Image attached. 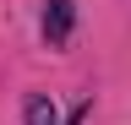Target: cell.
Returning <instances> with one entry per match:
<instances>
[{
	"label": "cell",
	"mask_w": 131,
	"mask_h": 125,
	"mask_svg": "<svg viewBox=\"0 0 131 125\" xmlns=\"http://www.w3.org/2000/svg\"><path fill=\"white\" fill-rule=\"evenodd\" d=\"M71 27H77V0H44V38H49V49L71 44Z\"/></svg>",
	"instance_id": "obj_1"
},
{
	"label": "cell",
	"mask_w": 131,
	"mask_h": 125,
	"mask_svg": "<svg viewBox=\"0 0 131 125\" xmlns=\"http://www.w3.org/2000/svg\"><path fill=\"white\" fill-rule=\"evenodd\" d=\"M22 125H60V109L44 98V92H33L27 109H22Z\"/></svg>",
	"instance_id": "obj_2"
},
{
	"label": "cell",
	"mask_w": 131,
	"mask_h": 125,
	"mask_svg": "<svg viewBox=\"0 0 131 125\" xmlns=\"http://www.w3.org/2000/svg\"><path fill=\"white\" fill-rule=\"evenodd\" d=\"M82 120H88V103H82V109H77V114H71V120H66V125H82Z\"/></svg>",
	"instance_id": "obj_3"
}]
</instances>
